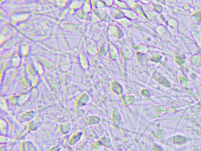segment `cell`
<instances>
[{
	"mask_svg": "<svg viewBox=\"0 0 201 151\" xmlns=\"http://www.w3.org/2000/svg\"><path fill=\"white\" fill-rule=\"evenodd\" d=\"M1 151H4V150H3V151H2V150H1Z\"/></svg>",
	"mask_w": 201,
	"mask_h": 151,
	"instance_id": "cell-2",
	"label": "cell"
},
{
	"mask_svg": "<svg viewBox=\"0 0 201 151\" xmlns=\"http://www.w3.org/2000/svg\"><path fill=\"white\" fill-rule=\"evenodd\" d=\"M50 151H57V150L55 149H54L51 150H50Z\"/></svg>",
	"mask_w": 201,
	"mask_h": 151,
	"instance_id": "cell-1",
	"label": "cell"
}]
</instances>
